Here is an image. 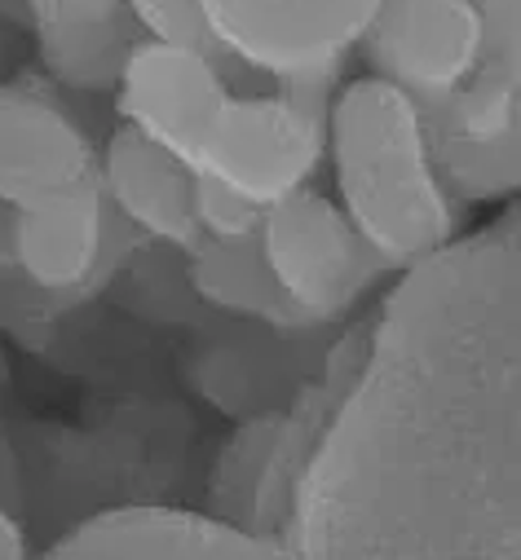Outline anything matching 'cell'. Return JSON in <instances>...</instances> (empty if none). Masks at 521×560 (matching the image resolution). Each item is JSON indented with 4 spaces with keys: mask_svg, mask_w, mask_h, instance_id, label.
<instances>
[{
    "mask_svg": "<svg viewBox=\"0 0 521 560\" xmlns=\"http://www.w3.org/2000/svg\"><path fill=\"white\" fill-rule=\"evenodd\" d=\"M517 217L403 273L270 560H521Z\"/></svg>",
    "mask_w": 521,
    "mask_h": 560,
    "instance_id": "obj_1",
    "label": "cell"
},
{
    "mask_svg": "<svg viewBox=\"0 0 521 560\" xmlns=\"http://www.w3.org/2000/svg\"><path fill=\"white\" fill-rule=\"evenodd\" d=\"M336 208L389 273H407L460 234V203L438 177L425 110L375 75L336 84L327 160Z\"/></svg>",
    "mask_w": 521,
    "mask_h": 560,
    "instance_id": "obj_2",
    "label": "cell"
},
{
    "mask_svg": "<svg viewBox=\"0 0 521 560\" xmlns=\"http://www.w3.org/2000/svg\"><path fill=\"white\" fill-rule=\"evenodd\" d=\"M340 80L275 84V93H230L212 119L190 177L217 182L266 212L310 190L327 160V106Z\"/></svg>",
    "mask_w": 521,
    "mask_h": 560,
    "instance_id": "obj_3",
    "label": "cell"
},
{
    "mask_svg": "<svg viewBox=\"0 0 521 560\" xmlns=\"http://www.w3.org/2000/svg\"><path fill=\"white\" fill-rule=\"evenodd\" d=\"M256 252L305 327L345 318L380 278H389L336 199L314 186L260 212Z\"/></svg>",
    "mask_w": 521,
    "mask_h": 560,
    "instance_id": "obj_4",
    "label": "cell"
},
{
    "mask_svg": "<svg viewBox=\"0 0 521 560\" xmlns=\"http://www.w3.org/2000/svg\"><path fill=\"white\" fill-rule=\"evenodd\" d=\"M199 10L225 62L297 84L340 80L380 0H199Z\"/></svg>",
    "mask_w": 521,
    "mask_h": 560,
    "instance_id": "obj_5",
    "label": "cell"
},
{
    "mask_svg": "<svg viewBox=\"0 0 521 560\" xmlns=\"http://www.w3.org/2000/svg\"><path fill=\"white\" fill-rule=\"evenodd\" d=\"M358 49L375 80L429 110L477 75L490 23L477 0H380Z\"/></svg>",
    "mask_w": 521,
    "mask_h": 560,
    "instance_id": "obj_6",
    "label": "cell"
},
{
    "mask_svg": "<svg viewBox=\"0 0 521 560\" xmlns=\"http://www.w3.org/2000/svg\"><path fill=\"white\" fill-rule=\"evenodd\" d=\"M230 93L234 89L225 80V62L155 40H138L115 75L119 124L142 132L147 142H155L186 168L195 164Z\"/></svg>",
    "mask_w": 521,
    "mask_h": 560,
    "instance_id": "obj_7",
    "label": "cell"
},
{
    "mask_svg": "<svg viewBox=\"0 0 521 560\" xmlns=\"http://www.w3.org/2000/svg\"><path fill=\"white\" fill-rule=\"evenodd\" d=\"M97 186V142L49 93L0 80V203L40 208Z\"/></svg>",
    "mask_w": 521,
    "mask_h": 560,
    "instance_id": "obj_8",
    "label": "cell"
},
{
    "mask_svg": "<svg viewBox=\"0 0 521 560\" xmlns=\"http://www.w3.org/2000/svg\"><path fill=\"white\" fill-rule=\"evenodd\" d=\"M40 560H270V538L212 512L134 503L80 521Z\"/></svg>",
    "mask_w": 521,
    "mask_h": 560,
    "instance_id": "obj_9",
    "label": "cell"
},
{
    "mask_svg": "<svg viewBox=\"0 0 521 560\" xmlns=\"http://www.w3.org/2000/svg\"><path fill=\"white\" fill-rule=\"evenodd\" d=\"M119 230L124 225L115 221L102 186L40 208H23L10 225V269L49 296L97 288Z\"/></svg>",
    "mask_w": 521,
    "mask_h": 560,
    "instance_id": "obj_10",
    "label": "cell"
},
{
    "mask_svg": "<svg viewBox=\"0 0 521 560\" xmlns=\"http://www.w3.org/2000/svg\"><path fill=\"white\" fill-rule=\"evenodd\" d=\"M97 186L124 230H138L164 247L190 256L204 238L190 217V168L147 142L134 128H115L97 151Z\"/></svg>",
    "mask_w": 521,
    "mask_h": 560,
    "instance_id": "obj_11",
    "label": "cell"
},
{
    "mask_svg": "<svg viewBox=\"0 0 521 560\" xmlns=\"http://www.w3.org/2000/svg\"><path fill=\"white\" fill-rule=\"evenodd\" d=\"M32 36L45 71L67 89H115L119 62L134 49L124 0H27Z\"/></svg>",
    "mask_w": 521,
    "mask_h": 560,
    "instance_id": "obj_12",
    "label": "cell"
},
{
    "mask_svg": "<svg viewBox=\"0 0 521 560\" xmlns=\"http://www.w3.org/2000/svg\"><path fill=\"white\" fill-rule=\"evenodd\" d=\"M186 278L195 296H204L212 310H225L234 318H252L275 331H310L301 314L279 296L275 278L256 252V238L247 243H199L186 256Z\"/></svg>",
    "mask_w": 521,
    "mask_h": 560,
    "instance_id": "obj_13",
    "label": "cell"
},
{
    "mask_svg": "<svg viewBox=\"0 0 521 560\" xmlns=\"http://www.w3.org/2000/svg\"><path fill=\"white\" fill-rule=\"evenodd\" d=\"M124 19L142 32V40L208 54V58L225 62L221 49L212 45V32L204 23L199 0H124Z\"/></svg>",
    "mask_w": 521,
    "mask_h": 560,
    "instance_id": "obj_14",
    "label": "cell"
},
{
    "mask_svg": "<svg viewBox=\"0 0 521 560\" xmlns=\"http://www.w3.org/2000/svg\"><path fill=\"white\" fill-rule=\"evenodd\" d=\"M190 217L204 243H247L260 230V212L247 199L204 177H195L190 186Z\"/></svg>",
    "mask_w": 521,
    "mask_h": 560,
    "instance_id": "obj_15",
    "label": "cell"
},
{
    "mask_svg": "<svg viewBox=\"0 0 521 560\" xmlns=\"http://www.w3.org/2000/svg\"><path fill=\"white\" fill-rule=\"evenodd\" d=\"M490 23V54L521 58V0H477Z\"/></svg>",
    "mask_w": 521,
    "mask_h": 560,
    "instance_id": "obj_16",
    "label": "cell"
},
{
    "mask_svg": "<svg viewBox=\"0 0 521 560\" xmlns=\"http://www.w3.org/2000/svg\"><path fill=\"white\" fill-rule=\"evenodd\" d=\"M0 560H32L27 529H23V521L10 512V503H0Z\"/></svg>",
    "mask_w": 521,
    "mask_h": 560,
    "instance_id": "obj_17",
    "label": "cell"
},
{
    "mask_svg": "<svg viewBox=\"0 0 521 560\" xmlns=\"http://www.w3.org/2000/svg\"><path fill=\"white\" fill-rule=\"evenodd\" d=\"M10 225H14V212L0 203V269L10 265Z\"/></svg>",
    "mask_w": 521,
    "mask_h": 560,
    "instance_id": "obj_18",
    "label": "cell"
},
{
    "mask_svg": "<svg viewBox=\"0 0 521 560\" xmlns=\"http://www.w3.org/2000/svg\"><path fill=\"white\" fill-rule=\"evenodd\" d=\"M0 58H5V45H0Z\"/></svg>",
    "mask_w": 521,
    "mask_h": 560,
    "instance_id": "obj_19",
    "label": "cell"
}]
</instances>
